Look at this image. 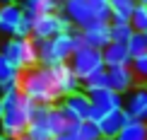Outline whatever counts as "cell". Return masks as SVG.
Masks as SVG:
<instances>
[{
    "mask_svg": "<svg viewBox=\"0 0 147 140\" xmlns=\"http://www.w3.org/2000/svg\"><path fill=\"white\" fill-rule=\"evenodd\" d=\"M80 32H82L84 46L99 48V51L111 41V36H109V22H94V24H89L87 29H80Z\"/></svg>",
    "mask_w": 147,
    "mask_h": 140,
    "instance_id": "18",
    "label": "cell"
},
{
    "mask_svg": "<svg viewBox=\"0 0 147 140\" xmlns=\"http://www.w3.org/2000/svg\"><path fill=\"white\" fill-rule=\"evenodd\" d=\"M128 53H130V58H138L147 53V32H133V36L128 39Z\"/></svg>",
    "mask_w": 147,
    "mask_h": 140,
    "instance_id": "24",
    "label": "cell"
},
{
    "mask_svg": "<svg viewBox=\"0 0 147 140\" xmlns=\"http://www.w3.org/2000/svg\"><path fill=\"white\" fill-rule=\"evenodd\" d=\"M32 24H34V20L24 15L20 20V24H17V29H15V36L17 39H32Z\"/></svg>",
    "mask_w": 147,
    "mask_h": 140,
    "instance_id": "29",
    "label": "cell"
},
{
    "mask_svg": "<svg viewBox=\"0 0 147 140\" xmlns=\"http://www.w3.org/2000/svg\"><path fill=\"white\" fill-rule=\"evenodd\" d=\"M130 24L135 32H147V5H135V10H133L130 15Z\"/></svg>",
    "mask_w": 147,
    "mask_h": 140,
    "instance_id": "25",
    "label": "cell"
},
{
    "mask_svg": "<svg viewBox=\"0 0 147 140\" xmlns=\"http://www.w3.org/2000/svg\"><path fill=\"white\" fill-rule=\"evenodd\" d=\"M101 56H104V65H106V68L130 65L133 63L130 53H128V46L125 44H118V41H109V44L101 48Z\"/></svg>",
    "mask_w": 147,
    "mask_h": 140,
    "instance_id": "17",
    "label": "cell"
},
{
    "mask_svg": "<svg viewBox=\"0 0 147 140\" xmlns=\"http://www.w3.org/2000/svg\"><path fill=\"white\" fill-rule=\"evenodd\" d=\"M99 140H116V138H104V135H101V138H99Z\"/></svg>",
    "mask_w": 147,
    "mask_h": 140,
    "instance_id": "34",
    "label": "cell"
},
{
    "mask_svg": "<svg viewBox=\"0 0 147 140\" xmlns=\"http://www.w3.org/2000/svg\"><path fill=\"white\" fill-rule=\"evenodd\" d=\"M123 109L135 121H147V85L138 82L130 92L123 94Z\"/></svg>",
    "mask_w": 147,
    "mask_h": 140,
    "instance_id": "11",
    "label": "cell"
},
{
    "mask_svg": "<svg viewBox=\"0 0 147 140\" xmlns=\"http://www.w3.org/2000/svg\"><path fill=\"white\" fill-rule=\"evenodd\" d=\"M84 89H99V87H109V70L104 68L99 72H94L92 77H87V80L82 82Z\"/></svg>",
    "mask_w": 147,
    "mask_h": 140,
    "instance_id": "26",
    "label": "cell"
},
{
    "mask_svg": "<svg viewBox=\"0 0 147 140\" xmlns=\"http://www.w3.org/2000/svg\"><path fill=\"white\" fill-rule=\"evenodd\" d=\"M51 77H53V85H56L60 99L68 97V94H72V92H80V89H82V80L77 77V72L72 70L70 63L53 65V68H51Z\"/></svg>",
    "mask_w": 147,
    "mask_h": 140,
    "instance_id": "9",
    "label": "cell"
},
{
    "mask_svg": "<svg viewBox=\"0 0 147 140\" xmlns=\"http://www.w3.org/2000/svg\"><path fill=\"white\" fill-rule=\"evenodd\" d=\"M138 3H140V5H147V0H138Z\"/></svg>",
    "mask_w": 147,
    "mask_h": 140,
    "instance_id": "35",
    "label": "cell"
},
{
    "mask_svg": "<svg viewBox=\"0 0 147 140\" xmlns=\"http://www.w3.org/2000/svg\"><path fill=\"white\" fill-rule=\"evenodd\" d=\"M0 140H17V138H7V135H3V138H0Z\"/></svg>",
    "mask_w": 147,
    "mask_h": 140,
    "instance_id": "32",
    "label": "cell"
},
{
    "mask_svg": "<svg viewBox=\"0 0 147 140\" xmlns=\"http://www.w3.org/2000/svg\"><path fill=\"white\" fill-rule=\"evenodd\" d=\"M133 24L130 22H109V36L111 41H118V44H128V39L133 36Z\"/></svg>",
    "mask_w": 147,
    "mask_h": 140,
    "instance_id": "23",
    "label": "cell"
},
{
    "mask_svg": "<svg viewBox=\"0 0 147 140\" xmlns=\"http://www.w3.org/2000/svg\"><path fill=\"white\" fill-rule=\"evenodd\" d=\"M106 70H109V87L118 94L130 92L138 85V77L130 65H116V68H106Z\"/></svg>",
    "mask_w": 147,
    "mask_h": 140,
    "instance_id": "13",
    "label": "cell"
},
{
    "mask_svg": "<svg viewBox=\"0 0 147 140\" xmlns=\"http://www.w3.org/2000/svg\"><path fill=\"white\" fill-rule=\"evenodd\" d=\"M22 10L27 17L36 20L39 15H46V12H58L63 10V0H22Z\"/></svg>",
    "mask_w": 147,
    "mask_h": 140,
    "instance_id": "19",
    "label": "cell"
},
{
    "mask_svg": "<svg viewBox=\"0 0 147 140\" xmlns=\"http://www.w3.org/2000/svg\"><path fill=\"white\" fill-rule=\"evenodd\" d=\"M65 135H70L72 140H99L101 138V131L94 121H77V123H70V128Z\"/></svg>",
    "mask_w": 147,
    "mask_h": 140,
    "instance_id": "20",
    "label": "cell"
},
{
    "mask_svg": "<svg viewBox=\"0 0 147 140\" xmlns=\"http://www.w3.org/2000/svg\"><path fill=\"white\" fill-rule=\"evenodd\" d=\"M72 22L68 20V15H65L63 10L58 12H46V15H39L32 24V39L34 41H46V39H53V36L63 34V32H70Z\"/></svg>",
    "mask_w": 147,
    "mask_h": 140,
    "instance_id": "6",
    "label": "cell"
},
{
    "mask_svg": "<svg viewBox=\"0 0 147 140\" xmlns=\"http://www.w3.org/2000/svg\"><path fill=\"white\" fill-rule=\"evenodd\" d=\"M36 46H39V65L53 68V65H60V63H70L72 53L80 46H84V39L80 29H70V32H63L53 39L36 41Z\"/></svg>",
    "mask_w": 147,
    "mask_h": 140,
    "instance_id": "4",
    "label": "cell"
},
{
    "mask_svg": "<svg viewBox=\"0 0 147 140\" xmlns=\"http://www.w3.org/2000/svg\"><path fill=\"white\" fill-rule=\"evenodd\" d=\"M0 138H3V131H0Z\"/></svg>",
    "mask_w": 147,
    "mask_h": 140,
    "instance_id": "36",
    "label": "cell"
},
{
    "mask_svg": "<svg viewBox=\"0 0 147 140\" xmlns=\"http://www.w3.org/2000/svg\"><path fill=\"white\" fill-rule=\"evenodd\" d=\"M10 3H20V0H0V5H10Z\"/></svg>",
    "mask_w": 147,
    "mask_h": 140,
    "instance_id": "30",
    "label": "cell"
},
{
    "mask_svg": "<svg viewBox=\"0 0 147 140\" xmlns=\"http://www.w3.org/2000/svg\"><path fill=\"white\" fill-rule=\"evenodd\" d=\"M53 140H72L70 135H58V138H53Z\"/></svg>",
    "mask_w": 147,
    "mask_h": 140,
    "instance_id": "31",
    "label": "cell"
},
{
    "mask_svg": "<svg viewBox=\"0 0 147 140\" xmlns=\"http://www.w3.org/2000/svg\"><path fill=\"white\" fill-rule=\"evenodd\" d=\"M63 12L68 15V20L72 22L75 29H87L89 24L99 22L89 0H63Z\"/></svg>",
    "mask_w": 147,
    "mask_h": 140,
    "instance_id": "10",
    "label": "cell"
},
{
    "mask_svg": "<svg viewBox=\"0 0 147 140\" xmlns=\"http://www.w3.org/2000/svg\"><path fill=\"white\" fill-rule=\"evenodd\" d=\"M20 92L32 99L34 104H58L60 101V94L53 85V77H51V68L46 65H34L29 70H22L20 75Z\"/></svg>",
    "mask_w": 147,
    "mask_h": 140,
    "instance_id": "3",
    "label": "cell"
},
{
    "mask_svg": "<svg viewBox=\"0 0 147 140\" xmlns=\"http://www.w3.org/2000/svg\"><path fill=\"white\" fill-rule=\"evenodd\" d=\"M58 106H60V111L65 114V118L72 121V123H77V121H87L89 114H92V99H89V94L84 92V89L63 97V99L58 101Z\"/></svg>",
    "mask_w": 147,
    "mask_h": 140,
    "instance_id": "8",
    "label": "cell"
},
{
    "mask_svg": "<svg viewBox=\"0 0 147 140\" xmlns=\"http://www.w3.org/2000/svg\"><path fill=\"white\" fill-rule=\"evenodd\" d=\"M89 5H92L99 22H111V5H109V0H89Z\"/></svg>",
    "mask_w": 147,
    "mask_h": 140,
    "instance_id": "27",
    "label": "cell"
},
{
    "mask_svg": "<svg viewBox=\"0 0 147 140\" xmlns=\"http://www.w3.org/2000/svg\"><path fill=\"white\" fill-rule=\"evenodd\" d=\"M92 99V106H96L101 114L116 111V109H123V94L113 92L111 87H99V89H84Z\"/></svg>",
    "mask_w": 147,
    "mask_h": 140,
    "instance_id": "12",
    "label": "cell"
},
{
    "mask_svg": "<svg viewBox=\"0 0 147 140\" xmlns=\"http://www.w3.org/2000/svg\"><path fill=\"white\" fill-rule=\"evenodd\" d=\"M24 17V10L20 3H10V5H0V36L3 39H10L15 36V29L20 20Z\"/></svg>",
    "mask_w": 147,
    "mask_h": 140,
    "instance_id": "16",
    "label": "cell"
},
{
    "mask_svg": "<svg viewBox=\"0 0 147 140\" xmlns=\"http://www.w3.org/2000/svg\"><path fill=\"white\" fill-rule=\"evenodd\" d=\"M128 121H133V118L128 116L125 109H116V111L104 114V116L96 121V126H99V131H101L104 138H118V133L125 128Z\"/></svg>",
    "mask_w": 147,
    "mask_h": 140,
    "instance_id": "14",
    "label": "cell"
},
{
    "mask_svg": "<svg viewBox=\"0 0 147 140\" xmlns=\"http://www.w3.org/2000/svg\"><path fill=\"white\" fill-rule=\"evenodd\" d=\"M116 140H147V121H128Z\"/></svg>",
    "mask_w": 147,
    "mask_h": 140,
    "instance_id": "22",
    "label": "cell"
},
{
    "mask_svg": "<svg viewBox=\"0 0 147 140\" xmlns=\"http://www.w3.org/2000/svg\"><path fill=\"white\" fill-rule=\"evenodd\" d=\"M72 121L65 118V114L60 111L58 104L48 106V104H36L34 109V118L29 123L27 133L20 140H53L58 135H65Z\"/></svg>",
    "mask_w": 147,
    "mask_h": 140,
    "instance_id": "2",
    "label": "cell"
},
{
    "mask_svg": "<svg viewBox=\"0 0 147 140\" xmlns=\"http://www.w3.org/2000/svg\"><path fill=\"white\" fill-rule=\"evenodd\" d=\"M3 99V118H0V131L7 138L20 140L27 133L29 123L34 118V109L36 104L32 99H27L22 92H10V94H0Z\"/></svg>",
    "mask_w": 147,
    "mask_h": 140,
    "instance_id": "1",
    "label": "cell"
},
{
    "mask_svg": "<svg viewBox=\"0 0 147 140\" xmlns=\"http://www.w3.org/2000/svg\"><path fill=\"white\" fill-rule=\"evenodd\" d=\"M111 5V22H130L138 0H109Z\"/></svg>",
    "mask_w": 147,
    "mask_h": 140,
    "instance_id": "21",
    "label": "cell"
},
{
    "mask_svg": "<svg viewBox=\"0 0 147 140\" xmlns=\"http://www.w3.org/2000/svg\"><path fill=\"white\" fill-rule=\"evenodd\" d=\"M0 53L7 56L20 70H29V68H34V65H39V46H36L34 39H17V36H10V39L0 41Z\"/></svg>",
    "mask_w": 147,
    "mask_h": 140,
    "instance_id": "5",
    "label": "cell"
},
{
    "mask_svg": "<svg viewBox=\"0 0 147 140\" xmlns=\"http://www.w3.org/2000/svg\"><path fill=\"white\" fill-rule=\"evenodd\" d=\"M20 75H22V70L7 56L0 53V94L20 92Z\"/></svg>",
    "mask_w": 147,
    "mask_h": 140,
    "instance_id": "15",
    "label": "cell"
},
{
    "mask_svg": "<svg viewBox=\"0 0 147 140\" xmlns=\"http://www.w3.org/2000/svg\"><path fill=\"white\" fill-rule=\"evenodd\" d=\"M70 65H72V70L77 72V77L82 82L87 80V77H92L94 72H99V70L106 68V65H104L101 51H99V48H92V46H80L77 51L72 53Z\"/></svg>",
    "mask_w": 147,
    "mask_h": 140,
    "instance_id": "7",
    "label": "cell"
},
{
    "mask_svg": "<svg viewBox=\"0 0 147 140\" xmlns=\"http://www.w3.org/2000/svg\"><path fill=\"white\" fill-rule=\"evenodd\" d=\"M0 118H3V99H0Z\"/></svg>",
    "mask_w": 147,
    "mask_h": 140,
    "instance_id": "33",
    "label": "cell"
},
{
    "mask_svg": "<svg viewBox=\"0 0 147 140\" xmlns=\"http://www.w3.org/2000/svg\"><path fill=\"white\" fill-rule=\"evenodd\" d=\"M130 68H133V72H135L138 82L147 85V53H142V56H138V58H133Z\"/></svg>",
    "mask_w": 147,
    "mask_h": 140,
    "instance_id": "28",
    "label": "cell"
}]
</instances>
